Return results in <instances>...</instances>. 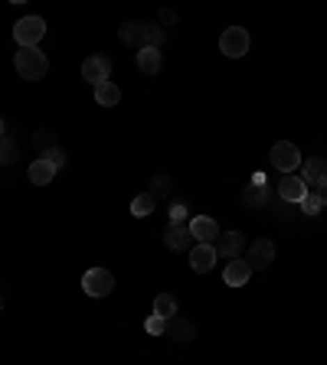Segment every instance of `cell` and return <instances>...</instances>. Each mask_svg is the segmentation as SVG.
<instances>
[{"label": "cell", "mask_w": 327, "mask_h": 365, "mask_svg": "<svg viewBox=\"0 0 327 365\" xmlns=\"http://www.w3.org/2000/svg\"><path fill=\"white\" fill-rule=\"evenodd\" d=\"M26 176H30L33 186H49V182L56 180V167H53L49 160H43V157H40V160H33V163H30Z\"/></svg>", "instance_id": "ac0fdd59"}, {"label": "cell", "mask_w": 327, "mask_h": 365, "mask_svg": "<svg viewBox=\"0 0 327 365\" xmlns=\"http://www.w3.org/2000/svg\"><path fill=\"white\" fill-rule=\"evenodd\" d=\"M242 245H246V238H242V232H219L216 238V258H226V261H236L242 258Z\"/></svg>", "instance_id": "30bf717a"}, {"label": "cell", "mask_w": 327, "mask_h": 365, "mask_svg": "<svg viewBox=\"0 0 327 365\" xmlns=\"http://www.w3.org/2000/svg\"><path fill=\"white\" fill-rule=\"evenodd\" d=\"M269 203H272V189H269L265 182H249V186L242 189V205H246V209H265Z\"/></svg>", "instance_id": "5bb4252c"}, {"label": "cell", "mask_w": 327, "mask_h": 365, "mask_svg": "<svg viewBox=\"0 0 327 365\" xmlns=\"http://www.w3.org/2000/svg\"><path fill=\"white\" fill-rule=\"evenodd\" d=\"M0 137H7V128H3V118H0Z\"/></svg>", "instance_id": "1f68e13d"}, {"label": "cell", "mask_w": 327, "mask_h": 365, "mask_svg": "<svg viewBox=\"0 0 327 365\" xmlns=\"http://www.w3.org/2000/svg\"><path fill=\"white\" fill-rule=\"evenodd\" d=\"M17 157H20V151H17V140H13V137H0V167H13V163H17Z\"/></svg>", "instance_id": "603a6c76"}, {"label": "cell", "mask_w": 327, "mask_h": 365, "mask_svg": "<svg viewBox=\"0 0 327 365\" xmlns=\"http://www.w3.org/2000/svg\"><path fill=\"white\" fill-rule=\"evenodd\" d=\"M219 53L229 56V59H242L249 53V33L242 26H226L223 36H219Z\"/></svg>", "instance_id": "277c9868"}, {"label": "cell", "mask_w": 327, "mask_h": 365, "mask_svg": "<svg viewBox=\"0 0 327 365\" xmlns=\"http://www.w3.org/2000/svg\"><path fill=\"white\" fill-rule=\"evenodd\" d=\"M43 160H49L56 167V170H59V167H63L65 163V153H63V147H49V151L43 153Z\"/></svg>", "instance_id": "4316f807"}, {"label": "cell", "mask_w": 327, "mask_h": 365, "mask_svg": "<svg viewBox=\"0 0 327 365\" xmlns=\"http://www.w3.org/2000/svg\"><path fill=\"white\" fill-rule=\"evenodd\" d=\"M213 264H216V248L193 245V251H190V268H193L196 274H207V271H213Z\"/></svg>", "instance_id": "2e32d148"}, {"label": "cell", "mask_w": 327, "mask_h": 365, "mask_svg": "<svg viewBox=\"0 0 327 365\" xmlns=\"http://www.w3.org/2000/svg\"><path fill=\"white\" fill-rule=\"evenodd\" d=\"M13 65H17V76L26 78V82H40V78H46V72H49V59H46V53H40V49H20Z\"/></svg>", "instance_id": "7a4b0ae2"}, {"label": "cell", "mask_w": 327, "mask_h": 365, "mask_svg": "<svg viewBox=\"0 0 327 365\" xmlns=\"http://www.w3.org/2000/svg\"><path fill=\"white\" fill-rule=\"evenodd\" d=\"M275 261V245L269 238H259V241H252L249 251H246V264L252 271H269V264Z\"/></svg>", "instance_id": "52a82bcc"}, {"label": "cell", "mask_w": 327, "mask_h": 365, "mask_svg": "<svg viewBox=\"0 0 327 365\" xmlns=\"http://www.w3.org/2000/svg\"><path fill=\"white\" fill-rule=\"evenodd\" d=\"M272 167L288 176V173H294L298 167H301V151L294 147L292 140H278V144L272 147Z\"/></svg>", "instance_id": "5b68a950"}, {"label": "cell", "mask_w": 327, "mask_h": 365, "mask_svg": "<svg viewBox=\"0 0 327 365\" xmlns=\"http://www.w3.org/2000/svg\"><path fill=\"white\" fill-rule=\"evenodd\" d=\"M298 176L305 180V186H317L321 180H327V160L324 157H311V160H305Z\"/></svg>", "instance_id": "e0dca14e"}, {"label": "cell", "mask_w": 327, "mask_h": 365, "mask_svg": "<svg viewBox=\"0 0 327 365\" xmlns=\"http://www.w3.org/2000/svg\"><path fill=\"white\" fill-rule=\"evenodd\" d=\"M252 278V268L246 264V258H236L229 261L226 271H223V280H226V287H246Z\"/></svg>", "instance_id": "9a60e30c"}, {"label": "cell", "mask_w": 327, "mask_h": 365, "mask_svg": "<svg viewBox=\"0 0 327 365\" xmlns=\"http://www.w3.org/2000/svg\"><path fill=\"white\" fill-rule=\"evenodd\" d=\"M174 23H177L174 10H161V30H164V26H174Z\"/></svg>", "instance_id": "4dcf8cb0"}, {"label": "cell", "mask_w": 327, "mask_h": 365, "mask_svg": "<svg viewBox=\"0 0 327 365\" xmlns=\"http://www.w3.org/2000/svg\"><path fill=\"white\" fill-rule=\"evenodd\" d=\"M167 339H174V343H193L196 339V326L190 316H174V320H167Z\"/></svg>", "instance_id": "4fadbf2b"}, {"label": "cell", "mask_w": 327, "mask_h": 365, "mask_svg": "<svg viewBox=\"0 0 327 365\" xmlns=\"http://www.w3.org/2000/svg\"><path fill=\"white\" fill-rule=\"evenodd\" d=\"M154 205H157V199H154L151 193L134 196V199H131V215H134V219H144V215L154 212Z\"/></svg>", "instance_id": "7402d4cb"}, {"label": "cell", "mask_w": 327, "mask_h": 365, "mask_svg": "<svg viewBox=\"0 0 327 365\" xmlns=\"http://www.w3.org/2000/svg\"><path fill=\"white\" fill-rule=\"evenodd\" d=\"M82 78H86L88 85L109 82L111 78V59L109 56H88L86 62H82Z\"/></svg>", "instance_id": "ba28073f"}, {"label": "cell", "mask_w": 327, "mask_h": 365, "mask_svg": "<svg viewBox=\"0 0 327 365\" xmlns=\"http://www.w3.org/2000/svg\"><path fill=\"white\" fill-rule=\"evenodd\" d=\"M164 65V53L161 49H141L138 53V69H141L144 76H157Z\"/></svg>", "instance_id": "d6986e66"}, {"label": "cell", "mask_w": 327, "mask_h": 365, "mask_svg": "<svg viewBox=\"0 0 327 365\" xmlns=\"http://www.w3.org/2000/svg\"><path fill=\"white\" fill-rule=\"evenodd\" d=\"M184 219H186V205L174 203V205H170V222H184Z\"/></svg>", "instance_id": "f1b7e54d"}, {"label": "cell", "mask_w": 327, "mask_h": 365, "mask_svg": "<svg viewBox=\"0 0 327 365\" xmlns=\"http://www.w3.org/2000/svg\"><path fill=\"white\" fill-rule=\"evenodd\" d=\"M36 147H40V151H49V147H53V130H36Z\"/></svg>", "instance_id": "83f0119b"}, {"label": "cell", "mask_w": 327, "mask_h": 365, "mask_svg": "<svg viewBox=\"0 0 327 365\" xmlns=\"http://www.w3.org/2000/svg\"><path fill=\"white\" fill-rule=\"evenodd\" d=\"M278 196H282L285 203H292V205H298L301 199L308 196V186H305V180L298 176V173H288V176H282V182H278Z\"/></svg>", "instance_id": "8fae6325"}, {"label": "cell", "mask_w": 327, "mask_h": 365, "mask_svg": "<svg viewBox=\"0 0 327 365\" xmlns=\"http://www.w3.org/2000/svg\"><path fill=\"white\" fill-rule=\"evenodd\" d=\"M121 43H128L131 49H161L167 43V33L157 26V23H138V20H128L125 26L118 30Z\"/></svg>", "instance_id": "6da1fadb"}, {"label": "cell", "mask_w": 327, "mask_h": 365, "mask_svg": "<svg viewBox=\"0 0 327 365\" xmlns=\"http://www.w3.org/2000/svg\"><path fill=\"white\" fill-rule=\"evenodd\" d=\"M311 189H314L317 203H321V205H327V180H321V182H317V186H311Z\"/></svg>", "instance_id": "f546056e"}, {"label": "cell", "mask_w": 327, "mask_h": 365, "mask_svg": "<svg viewBox=\"0 0 327 365\" xmlns=\"http://www.w3.org/2000/svg\"><path fill=\"white\" fill-rule=\"evenodd\" d=\"M82 290H86L88 297H109L111 290H115V278H111V271L105 268H92L82 274Z\"/></svg>", "instance_id": "8992f818"}, {"label": "cell", "mask_w": 327, "mask_h": 365, "mask_svg": "<svg viewBox=\"0 0 327 365\" xmlns=\"http://www.w3.org/2000/svg\"><path fill=\"white\" fill-rule=\"evenodd\" d=\"M95 101L102 108H115L121 101V88L115 85L111 78H109V82H102V85H95Z\"/></svg>", "instance_id": "ffe728a7"}, {"label": "cell", "mask_w": 327, "mask_h": 365, "mask_svg": "<svg viewBox=\"0 0 327 365\" xmlns=\"http://www.w3.org/2000/svg\"><path fill=\"white\" fill-rule=\"evenodd\" d=\"M46 36V20L43 17H23L13 26V40L20 43V49H36V43Z\"/></svg>", "instance_id": "3957f363"}, {"label": "cell", "mask_w": 327, "mask_h": 365, "mask_svg": "<svg viewBox=\"0 0 327 365\" xmlns=\"http://www.w3.org/2000/svg\"><path fill=\"white\" fill-rule=\"evenodd\" d=\"M190 241H193V235H190V226H184V222H170L164 228V245L170 251H186Z\"/></svg>", "instance_id": "7c38bea8"}, {"label": "cell", "mask_w": 327, "mask_h": 365, "mask_svg": "<svg viewBox=\"0 0 327 365\" xmlns=\"http://www.w3.org/2000/svg\"><path fill=\"white\" fill-rule=\"evenodd\" d=\"M170 189H174V180H170L167 173H157V176L151 180V196H154V199H161V196H167Z\"/></svg>", "instance_id": "cb8c5ba5"}, {"label": "cell", "mask_w": 327, "mask_h": 365, "mask_svg": "<svg viewBox=\"0 0 327 365\" xmlns=\"http://www.w3.org/2000/svg\"><path fill=\"white\" fill-rule=\"evenodd\" d=\"M177 297L174 294H161V297H154V313L161 316V320H174L177 316Z\"/></svg>", "instance_id": "44dd1931"}, {"label": "cell", "mask_w": 327, "mask_h": 365, "mask_svg": "<svg viewBox=\"0 0 327 365\" xmlns=\"http://www.w3.org/2000/svg\"><path fill=\"white\" fill-rule=\"evenodd\" d=\"M0 307H3V297H0Z\"/></svg>", "instance_id": "d6a6232c"}, {"label": "cell", "mask_w": 327, "mask_h": 365, "mask_svg": "<svg viewBox=\"0 0 327 365\" xmlns=\"http://www.w3.org/2000/svg\"><path fill=\"white\" fill-rule=\"evenodd\" d=\"M298 205H301V212H305V215H317L321 209H324V205L317 203V196H314V193H308V196H305V199H301Z\"/></svg>", "instance_id": "484cf974"}, {"label": "cell", "mask_w": 327, "mask_h": 365, "mask_svg": "<svg viewBox=\"0 0 327 365\" xmlns=\"http://www.w3.org/2000/svg\"><path fill=\"white\" fill-rule=\"evenodd\" d=\"M190 235H193L196 245H213V241L219 238L216 219H209V215H193V219H190Z\"/></svg>", "instance_id": "9c48e42d"}, {"label": "cell", "mask_w": 327, "mask_h": 365, "mask_svg": "<svg viewBox=\"0 0 327 365\" xmlns=\"http://www.w3.org/2000/svg\"><path fill=\"white\" fill-rule=\"evenodd\" d=\"M144 333L164 336V333H167V320H161L157 313H151V316H147V323H144Z\"/></svg>", "instance_id": "d4e9b609"}]
</instances>
